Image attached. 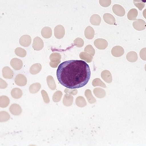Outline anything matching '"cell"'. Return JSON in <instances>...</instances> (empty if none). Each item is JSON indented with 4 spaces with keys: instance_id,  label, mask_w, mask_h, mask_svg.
<instances>
[{
    "instance_id": "23",
    "label": "cell",
    "mask_w": 146,
    "mask_h": 146,
    "mask_svg": "<svg viewBox=\"0 0 146 146\" xmlns=\"http://www.w3.org/2000/svg\"><path fill=\"white\" fill-rule=\"evenodd\" d=\"M10 103V100L6 96H3L0 98V106L2 108L7 107Z\"/></svg>"
},
{
    "instance_id": "30",
    "label": "cell",
    "mask_w": 146,
    "mask_h": 146,
    "mask_svg": "<svg viewBox=\"0 0 146 146\" xmlns=\"http://www.w3.org/2000/svg\"><path fill=\"white\" fill-rule=\"evenodd\" d=\"M10 115L7 112L4 111L1 112L0 121L1 122L7 121L10 119Z\"/></svg>"
},
{
    "instance_id": "13",
    "label": "cell",
    "mask_w": 146,
    "mask_h": 146,
    "mask_svg": "<svg viewBox=\"0 0 146 146\" xmlns=\"http://www.w3.org/2000/svg\"><path fill=\"white\" fill-rule=\"evenodd\" d=\"M9 111L12 114L14 115H19L22 112V109L19 104H12L9 108Z\"/></svg>"
},
{
    "instance_id": "37",
    "label": "cell",
    "mask_w": 146,
    "mask_h": 146,
    "mask_svg": "<svg viewBox=\"0 0 146 146\" xmlns=\"http://www.w3.org/2000/svg\"><path fill=\"white\" fill-rule=\"evenodd\" d=\"M146 48H143L140 52L141 58L144 60H146Z\"/></svg>"
},
{
    "instance_id": "8",
    "label": "cell",
    "mask_w": 146,
    "mask_h": 146,
    "mask_svg": "<svg viewBox=\"0 0 146 146\" xmlns=\"http://www.w3.org/2000/svg\"><path fill=\"white\" fill-rule=\"evenodd\" d=\"M10 65L15 70L19 71L23 67V62L19 58H14L11 60Z\"/></svg>"
},
{
    "instance_id": "32",
    "label": "cell",
    "mask_w": 146,
    "mask_h": 146,
    "mask_svg": "<svg viewBox=\"0 0 146 146\" xmlns=\"http://www.w3.org/2000/svg\"><path fill=\"white\" fill-rule=\"evenodd\" d=\"M74 44L75 46L78 48H81L84 46V40L81 38H78L74 40Z\"/></svg>"
},
{
    "instance_id": "38",
    "label": "cell",
    "mask_w": 146,
    "mask_h": 146,
    "mask_svg": "<svg viewBox=\"0 0 146 146\" xmlns=\"http://www.w3.org/2000/svg\"><path fill=\"white\" fill-rule=\"evenodd\" d=\"M7 84H6V82L3 80L1 78V88H6L7 87Z\"/></svg>"
},
{
    "instance_id": "9",
    "label": "cell",
    "mask_w": 146,
    "mask_h": 146,
    "mask_svg": "<svg viewBox=\"0 0 146 146\" xmlns=\"http://www.w3.org/2000/svg\"><path fill=\"white\" fill-rule=\"evenodd\" d=\"M31 38L28 35H24L20 38L19 43L20 45L25 47L29 46L31 43Z\"/></svg>"
},
{
    "instance_id": "2",
    "label": "cell",
    "mask_w": 146,
    "mask_h": 146,
    "mask_svg": "<svg viewBox=\"0 0 146 146\" xmlns=\"http://www.w3.org/2000/svg\"><path fill=\"white\" fill-rule=\"evenodd\" d=\"M61 55L59 53L55 52L52 53L50 56V59L51 62L50 65L52 68H56L60 62Z\"/></svg>"
},
{
    "instance_id": "7",
    "label": "cell",
    "mask_w": 146,
    "mask_h": 146,
    "mask_svg": "<svg viewBox=\"0 0 146 146\" xmlns=\"http://www.w3.org/2000/svg\"><path fill=\"white\" fill-rule=\"evenodd\" d=\"M33 48L35 50L39 51L44 47V42L42 39L39 37H36L34 39L33 44Z\"/></svg>"
},
{
    "instance_id": "33",
    "label": "cell",
    "mask_w": 146,
    "mask_h": 146,
    "mask_svg": "<svg viewBox=\"0 0 146 146\" xmlns=\"http://www.w3.org/2000/svg\"><path fill=\"white\" fill-rule=\"evenodd\" d=\"M76 103L77 106L81 107H83L86 105L85 100L84 98L82 97H79L77 98L76 101Z\"/></svg>"
},
{
    "instance_id": "36",
    "label": "cell",
    "mask_w": 146,
    "mask_h": 146,
    "mask_svg": "<svg viewBox=\"0 0 146 146\" xmlns=\"http://www.w3.org/2000/svg\"><path fill=\"white\" fill-rule=\"evenodd\" d=\"M92 83L93 85V86H94V87H95L96 86L98 85H98H100V86H102V87H104V86H105V85L103 84V82H101V81L100 80V79H94V81H93Z\"/></svg>"
},
{
    "instance_id": "25",
    "label": "cell",
    "mask_w": 146,
    "mask_h": 146,
    "mask_svg": "<svg viewBox=\"0 0 146 146\" xmlns=\"http://www.w3.org/2000/svg\"><path fill=\"white\" fill-rule=\"evenodd\" d=\"M41 85L39 83H35L30 86L29 90L32 94H36L40 90Z\"/></svg>"
},
{
    "instance_id": "29",
    "label": "cell",
    "mask_w": 146,
    "mask_h": 146,
    "mask_svg": "<svg viewBox=\"0 0 146 146\" xmlns=\"http://www.w3.org/2000/svg\"><path fill=\"white\" fill-rule=\"evenodd\" d=\"M62 93L60 91H57L54 94L53 96V100L54 102L57 103L59 102L61 100V98L62 96Z\"/></svg>"
},
{
    "instance_id": "1",
    "label": "cell",
    "mask_w": 146,
    "mask_h": 146,
    "mask_svg": "<svg viewBox=\"0 0 146 146\" xmlns=\"http://www.w3.org/2000/svg\"><path fill=\"white\" fill-rule=\"evenodd\" d=\"M56 76L62 86L69 89H74L87 85L91 76V71L86 62L70 60L59 65Z\"/></svg>"
},
{
    "instance_id": "34",
    "label": "cell",
    "mask_w": 146,
    "mask_h": 146,
    "mask_svg": "<svg viewBox=\"0 0 146 146\" xmlns=\"http://www.w3.org/2000/svg\"><path fill=\"white\" fill-rule=\"evenodd\" d=\"M41 93L44 103H46V104L49 103L50 101V99L46 92L44 90H42L41 91Z\"/></svg>"
},
{
    "instance_id": "3",
    "label": "cell",
    "mask_w": 146,
    "mask_h": 146,
    "mask_svg": "<svg viewBox=\"0 0 146 146\" xmlns=\"http://www.w3.org/2000/svg\"><path fill=\"white\" fill-rule=\"evenodd\" d=\"M95 46L99 50H105L108 46V43L105 39L99 38L94 40Z\"/></svg>"
},
{
    "instance_id": "11",
    "label": "cell",
    "mask_w": 146,
    "mask_h": 146,
    "mask_svg": "<svg viewBox=\"0 0 146 146\" xmlns=\"http://www.w3.org/2000/svg\"><path fill=\"white\" fill-rule=\"evenodd\" d=\"M111 54L115 57H120L123 55L124 53V50L123 47L120 46H116L112 48Z\"/></svg>"
},
{
    "instance_id": "10",
    "label": "cell",
    "mask_w": 146,
    "mask_h": 146,
    "mask_svg": "<svg viewBox=\"0 0 146 146\" xmlns=\"http://www.w3.org/2000/svg\"><path fill=\"white\" fill-rule=\"evenodd\" d=\"M112 10L115 14L119 17H122L125 15V10L121 5L117 4L114 5L113 6Z\"/></svg>"
},
{
    "instance_id": "19",
    "label": "cell",
    "mask_w": 146,
    "mask_h": 146,
    "mask_svg": "<svg viewBox=\"0 0 146 146\" xmlns=\"http://www.w3.org/2000/svg\"><path fill=\"white\" fill-rule=\"evenodd\" d=\"M11 94L12 97L15 99L20 98L23 95L22 90L20 88H15L13 89Z\"/></svg>"
},
{
    "instance_id": "6",
    "label": "cell",
    "mask_w": 146,
    "mask_h": 146,
    "mask_svg": "<svg viewBox=\"0 0 146 146\" xmlns=\"http://www.w3.org/2000/svg\"><path fill=\"white\" fill-rule=\"evenodd\" d=\"M15 82L16 85L18 86L23 87L27 84V79L23 74H18L15 78Z\"/></svg>"
},
{
    "instance_id": "21",
    "label": "cell",
    "mask_w": 146,
    "mask_h": 146,
    "mask_svg": "<svg viewBox=\"0 0 146 146\" xmlns=\"http://www.w3.org/2000/svg\"><path fill=\"white\" fill-rule=\"evenodd\" d=\"M138 15V11L137 9L133 8L130 9L127 13L128 19L129 20H136Z\"/></svg>"
},
{
    "instance_id": "26",
    "label": "cell",
    "mask_w": 146,
    "mask_h": 146,
    "mask_svg": "<svg viewBox=\"0 0 146 146\" xmlns=\"http://www.w3.org/2000/svg\"><path fill=\"white\" fill-rule=\"evenodd\" d=\"M101 75L103 79L107 82L110 83L112 82L111 75L109 71L107 70L103 71L101 73Z\"/></svg>"
},
{
    "instance_id": "15",
    "label": "cell",
    "mask_w": 146,
    "mask_h": 146,
    "mask_svg": "<svg viewBox=\"0 0 146 146\" xmlns=\"http://www.w3.org/2000/svg\"><path fill=\"white\" fill-rule=\"evenodd\" d=\"M85 36L87 39H92L94 38L95 35V31L92 27L88 26L87 27L85 30Z\"/></svg>"
},
{
    "instance_id": "17",
    "label": "cell",
    "mask_w": 146,
    "mask_h": 146,
    "mask_svg": "<svg viewBox=\"0 0 146 146\" xmlns=\"http://www.w3.org/2000/svg\"><path fill=\"white\" fill-rule=\"evenodd\" d=\"M42 69V66L40 63L34 64L31 66L30 69V72L33 75L39 73Z\"/></svg>"
},
{
    "instance_id": "27",
    "label": "cell",
    "mask_w": 146,
    "mask_h": 146,
    "mask_svg": "<svg viewBox=\"0 0 146 146\" xmlns=\"http://www.w3.org/2000/svg\"><path fill=\"white\" fill-rule=\"evenodd\" d=\"M15 54L17 56L21 57H24L27 55V52L25 49L22 48L18 47L15 50Z\"/></svg>"
},
{
    "instance_id": "28",
    "label": "cell",
    "mask_w": 146,
    "mask_h": 146,
    "mask_svg": "<svg viewBox=\"0 0 146 146\" xmlns=\"http://www.w3.org/2000/svg\"><path fill=\"white\" fill-rule=\"evenodd\" d=\"M134 5L140 11H141L145 6L144 2L141 0H134L133 1Z\"/></svg>"
},
{
    "instance_id": "14",
    "label": "cell",
    "mask_w": 146,
    "mask_h": 146,
    "mask_svg": "<svg viewBox=\"0 0 146 146\" xmlns=\"http://www.w3.org/2000/svg\"><path fill=\"white\" fill-rule=\"evenodd\" d=\"M104 22L109 25H114L115 23L116 20L114 17L110 13L104 14L103 16Z\"/></svg>"
},
{
    "instance_id": "12",
    "label": "cell",
    "mask_w": 146,
    "mask_h": 146,
    "mask_svg": "<svg viewBox=\"0 0 146 146\" xmlns=\"http://www.w3.org/2000/svg\"><path fill=\"white\" fill-rule=\"evenodd\" d=\"M3 77L6 79L12 78L14 76V72L9 67L6 66L2 70Z\"/></svg>"
},
{
    "instance_id": "20",
    "label": "cell",
    "mask_w": 146,
    "mask_h": 146,
    "mask_svg": "<svg viewBox=\"0 0 146 146\" xmlns=\"http://www.w3.org/2000/svg\"><path fill=\"white\" fill-rule=\"evenodd\" d=\"M80 58L81 59L86 61V62H90L92 60L93 57L89 53L86 52H82L79 55Z\"/></svg>"
},
{
    "instance_id": "16",
    "label": "cell",
    "mask_w": 146,
    "mask_h": 146,
    "mask_svg": "<svg viewBox=\"0 0 146 146\" xmlns=\"http://www.w3.org/2000/svg\"><path fill=\"white\" fill-rule=\"evenodd\" d=\"M41 34L42 37L45 39H48L52 37V30L50 27H45L41 30Z\"/></svg>"
},
{
    "instance_id": "24",
    "label": "cell",
    "mask_w": 146,
    "mask_h": 146,
    "mask_svg": "<svg viewBox=\"0 0 146 146\" xmlns=\"http://www.w3.org/2000/svg\"><path fill=\"white\" fill-rule=\"evenodd\" d=\"M137 55L136 52L134 51H131L128 53L127 55V59L129 61L131 62H135L137 59Z\"/></svg>"
},
{
    "instance_id": "22",
    "label": "cell",
    "mask_w": 146,
    "mask_h": 146,
    "mask_svg": "<svg viewBox=\"0 0 146 146\" xmlns=\"http://www.w3.org/2000/svg\"><path fill=\"white\" fill-rule=\"evenodd\" d=\"M46 81L48 86L50 89L52 90H55L56 89V85L53 76L50 75L48 76L46 78Z\"/></svg>"
},
{
    "instance_id": "35",
    "label": "cell",
    "mask_w": 146,
    "mask_h": 146,
    "mask_svg": "<svg viewBox=\"0 0 146 146\" xmlns=\"http://www.w3.org/2000/svg\"><path fill=\"white\" fill-rule=\"evenodd\" d=\"M99 3H100V5L101 6H103V7H108L111 5V0H100L99 1Z\"/></svg>"
},
{
    "instance_id": "31",
    "label": "cell",
    "mask_w": 146,
    "mask_h": 146,
    "mask_svg": "<svg viewBox=\"0 0 146 146\" xmlns=\"http://www.w3.org/2000/svg\"><path fill=\"white\" fill-rule=\"evenodd\" d=\"M84 51L85 52L89 53L92 56H94L95 54V50L93 47L92 46V45H90V44H88L85 48Z\"/></svg>"
},
{
    "instance_id": "4",
    "label": "cell",
    "mask_w": 146,
    "mask_h": 146,
    "mask_svg": "<svg viewBox=\"0 0 146 146\" xmlns=\"http://www.w3.org/2000/svg\"><path fill=\"white\" fill-rule=\"evenodd\" d=\"M65 34V30L62 25H58L54 29V35L55 38L58 39L62 38Z\"/></svg>"
},
{
    "instance_id": "18",
    "label": "cell",
    "mask_w": 146,
    "mask_h": 146,
    "mask_svg": "<svg viewBox=\"0 0 146 146\" xmlns=\"http://www.w3.org/2000/svg\"><path fill=\"white\" fill-rule=\"evenodd\" d=\"M90 23L94 25H100L101 21L100 16L98 14L92 15L90 18Z\"/></svg>"
},
{
    "instance_id": "5",
    "label": "cell",
    "mask_w": 146,
    "mask_h": 146,
    "mask_svg": "<svg viewBox=\"0 0 146 146\" xmlns=\"http://www.w3.org/2000/svg\"><path fill=\"white\" fill-rule=\"evenodd\" d=\"M133 25L134 29L138 31H143L146 27V22L141 19H136L133 22Z\"/></svg>"
}]
</instances>
